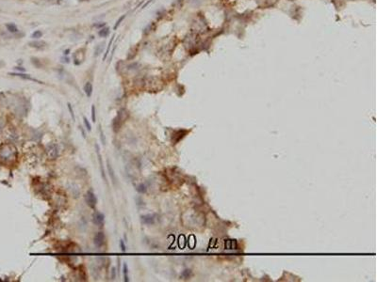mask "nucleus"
I'll return each instance as SVG.
<instances>
[{"label": "nucleus", "instance_id": "4468645a", "mask_svg": "<svg viewBox=\"0 0 377 282\" xmlns=\"http://www.w3.org/2000/svg\"><path fill=\"white\" fill-rule=\"evenodd\" d=\"M98 35L101 38H107L109 35V27H102L98 31Z\"/></svg>", "mask_w": 377, "mask_h": 282}, {"label": "nucleus", "instance_id": "ddd939ff", "mask_svg": "<svg viewBox=\"0 0 377 282\" xmlns=\"http://www.w3.org/2000/svg\"><path fill=\"white\" fill-rule=\"evenodd\" d=\"M108 170H109V172L110 179H111V181H112V182H113V184H116V176H115L114 170H113V168H112V167H111V165L109 164V161H108Z\"/></svg>", "mask_w": 377, "mask_h": 282}, {"label": "nucleus", "instance_id": "2f4dec72", "mask_svg": "<svg viewBox=\"0 0 377 282\" xmlns=\"http://www.w3.org/2000/svg\"><path fill=\"white\" fill-rule=\"evenodd\" d=\"M69 52H70V50H69V49H67V50H66V51H64V55H68V54H69Z\"/></svg>", "mask_w": 377, "mask_h": 282}, {"label": "nucleus", "instance_id": "2eb2a0df", "mask_svg": "<svg viewBox=\"0 0 377 282\" xmlns=\"http://www.w3.org/2000/svg\"><path fill=\"white\" fill-rule=\"evenodd\" d=\"M114 39H115V35H112L111 39H110V41H109V45H108V47H107V50H106V52H105V55H104V57H103V61H104V60H106V59H107V58H108V56H109V49H110V47H111L112 43H113V42H114Z\"/></svg>", "mask_w": 377, "mask_h": 282}, {"label": "nucleus", "instance_id": "bb28decb", "mask_svg": "<svg viewBox=\"0 0 377 282\" xmlns=\"http://www.w3.org/2000/svg\"><path fill=\"white\" fill-rule=\"evenodd\" d=\"M105 25H106V24H105V23H101V24H95V25H94V26H95V27H101V28H102V27H104V26H105Z\"/></svg>", "mask_w": 377, "mask_h": 282}, {"label": "nucleus", "instance_id": "412c9836", "mask_svg": "<svg viewBox=\"0 0 377 282\" xmlns=\"http://www.w3.org/2000/svg\"><path fill=\"white\" fill-rule=\"evenodd\" d=\"M123 271H124V278H125V281H128L129 278H128V267H127V264L124 263V267H123Z\"/></svg>", "mask_w": 377, "mask_h": 282}, {"label": "nucleus", "instance_id": "6ab92c4d", "mask_svg": "<svg viewBox=\"0 0 377 282\" xmlns=\"http://www.w3.org/2000/svg\"><path fill=\"white\" fill-rule=\"evenodd\" d=\"M42 37H43V32L41 30H35L31 34V38L34 39V40H39V39Z\"/></svg>", "mask_w": 377, "mask_h": 282}, {"label": "nucleus", "instance_id": "f03ea898", "mask_svg": "<svg viewBox=\"0 0 377 282\" xmlns=\"http://www.w3.org/2000/svg\"><path fill=\"white\" fill-rule=\"evenodd\" d=\"M127 117H128V113H127L126 110L121 109L112 121V127H113L114 132H118L120 130V128L122 127V125L124 124Z\"/></svg>", "mask_w": 377, "mask_h": 282}, {"label": "nucleus", "instance_id": "f8f14e48", "mask_svg": "<svg viewBox=\"0 0 377 282\" xmlns=\"http://www.w3.org/2000/svg\"><path fill=\"white\" fill-rule=\"evenodd\" d=\"M83 90H84V92H85V94H86V96H87L88 98H90V97L92 96V90H93V87H92V83H91V82H87L86 84H85V86H84V88H83Z\"/></svg>", "mask_w": 377, "mask_h": 282}, {"label": "nucleus", "instance_id": "a211bd4d", "mask_svg": "<svg viewBox=\"0 0 377 282\" xmlns=\"http://www.w3.org/2000/svg\"><path fill=\"white\" fill-rule=\"evenodd\" d=\"M136 190H137L139 193H141V194H143V193H145V192L147 191V188H146L145 184H139V185H137V186H136Z\"/></svg>", "mask_w": 377, "mask_h": 282}, {"label": "nucleus", "instance_id": "a878e982", "mask_svg": "<svg viewBox=\"0 0 377 282\" xmlns=\"http://www.w3.org/2000/svg\"><path fill=\"white\" fill-rule=\"evenodd\" d=\"M120 246H121V248H122V251H125L126 250V248H125V244H124V241H120Z\"/></svg>", "mask_w": 377, "mask_h": 282}, {"label": "nucleus", "instance_id": "aec40b11", "mask_svg": "<svg viewBox=\"0 0 377 282\" xmlns=\"http://www.w3.org/2000/svg\"><path fill=\"white\" fill-rule=\"evenodd\" d=\"M125 17H126V14H124V15L120 16L119 19H118L117 21H116V23H115V25H114V26H113V29H114V30H116V29L118 28V26L121 25L122 22H123V21L125 20Z\"/></svg>", "mask_w": 377, "mask_h": 282}, {"label": "nucleus", "instance_id": "423d86ee", "mask_svg": "<svg viewBox=\"0 0 377 282\" xmlns=\"http://www.w3.org/2000/svg\"><path fill=\"white\" fill-rule=\"evenodd\" d=\"M92 221L95 225H97L99 227H102L104 225L105 215L100 212H94L93 214H92Z\"/></svg>", "mask_w": 377, "mask_h": 282}, {"label": "nucleus", "instance_id": "c756f323", "mask_svg": "<svg viewBox=\"0 0 377 282\" xmlns=\"http://www.w3.org/2000/svg\"><path fill=\"white\" fill-rule=\"evenodd\" d=\"M151 2H152V0H150V1H148V2H146V3H145V4H144V5H143V6H142V9H144V8H145V7L147 6V5H148L149 3H151Z\"/></svg>", "mask_w": 377, "mask_h": 282}, {"label": "nucleus", "instance_id": "7c9ffc66", "mask_svg": "<svg viewBox=\"0 0 377 282\" xmlns=\"http://www.w3.org/2000/svg\"><path fill=\"white\" fill-rule=\"evenodd\" d=\"M15 69H17L18 71H26L24 68H22V67H16Z\"/></svg>", "mask_w": 377, "mask_h": 282}, {"label": "nucleus", "instance_id": "9b49d317", "mask_svg": "<svg viewBox=\"0 0 377 282\" xmlns=\"http://www.w3.org/2000/svg\"><path fill=\"white\" fill-rule=\"evenodd\" d=\"M29 46L30 47H33V48H36V49H43L44 47L46 46V43L44 42H42V41L35 40V41L29 42Z\"/></svg>", "mask_w": 377, "mask_h": 282}, {"label": "nucleus", "instance_id": "f257e3e1", "mask_svg": "<svg viewBox=\"0 0 377 282\" xmlns=\"http://www.w3.org/2000/svg\"><path fill=\"white\" fill-rule=\"evenodd\" d=\"M17 159V150L12 144L0 146V161L4 164H12Z\"/></svg>", "mask_w": 377, "mask_h": 282}, {"label": "nucleus", "instance_id": "20e7f679", "mask_svg": "<svg viewBox=\"0 0 377 282\" xmlns=\"http://www.w3.org/2000/svg\"><path fill=\"white\" fill-rule=\"evenodd\" d=\"M85 201L88 204L89 207H91L92 209L95 208L96 203H97V198L95 194H94L92 191H88L85 195Z\"/></svg>", "mask_w": 377, "mask_h": 282}, {"label": "nucleus", "instance_id": "b1692460", "mask_svg": "<svg viewBox=\"0 0 377 282\" xmlns=\"http://www.w3.org/2000/svg\"><path fill=\"white\" fill-rule=\"evenodd\" d=\"M92 120L93 122L96 121V116H95V107L94 106H92Z\"/></svg>", "mask_w": 377, "mask_h": 282}, {"label": "nucleus", "instance_id": "393cba45", "mask_svg": "<svg viewBox=\"0 0 377 282\" xmlns=\"http://www.w3.org/2000/svg\"><path fill=\"white\" fill-rule=\"evenodd\" d=\"M100 136H101L102 143L105 145V144H106V137H105V135H104V133H103V131H102V130H100Z\"/></svg>", "mask_w": 377, "mask_h": 282}, {"label": "nucleus", "instance_id": "c85d7f7f", "mask_svg": "<svg viewBox=\"0 0 377 282\" xmlns=\"http://www.w3.org/2000/svg\"><path fill=\"white\" fill-rule=\"evenodd\" d=\"M111 272H112V275H111V278H112V279H114V278H115V274H116V271H115V268H114V267L112 268Z\"/></svg>", "mask_w": 377, "mask_h": 282}, {"label": "nucleus", "instance_id": "5701e85b", "mask_svg": "<svg viewBox=\"0 0 377 282\" xmlns=\"http://www.w3.org/2000/svg\"><path fill=\"white\" fill-rule=\"evenodd\" d=\"M67 106H68V109H69V112H70V115H71V117L73 118V121H76V117H75V113H74V110H73V108H72V106H71V103H67Z\"/></svg>", "mask_w": 377, "mask_h": 282}, {"label": "nucleus", "instance_id": "f3484780", "mask_svg": "<svg viewBox=\"0 0 377 282\" xmlns=\"http://www.w3.org/2000/svg\"><path fill=\"white\" fill-rule=\"evenodd\" d=\"M103 47H104V44L103 43H100V44H98L97 46H95V50H94V56H95V57L99 56V55H100L103 52Z\"/></svg>", "mask_w": 377, "mask_h": 282}, {"label": "nucleus", "instance_id": "39448f33", "mask_svg": "<svg viewBox=\"0 0 377 282\" xmlns=\"http://www.w3.org/2000/svg\"><path fill=\"white\" fill-rule=\"evenodd\" d=\"M85 58V53H84V49H78L76 50L74 55H73V59H74V63L76 65H80L83 60Z\"/></svg>", "mask_w": 377, "mask_h": 282}, {"label": "nucleus", "instance_id": "4be33fe9", "mask_svg": "<svg viewBox=\"0 0 377 282\" xmlns=\"http://www.w3.org/2000/svg\"><path fill=\"white\" fill-rule=\"evenodd\" d=\"M83 121H84V124H85V126H86V129H87L89 132H91V131H92V125H91V123H90V121L88 120V119H87L86 117H83Z\"/></svg>", "mask_w": 377, "mask_h": 282}, {"label": "nucleus", "instance_id": "0eeeda50", "mask_svg": "<svg viewBox=\"0 0 377 282\" xmlns=\"http://www.w3.org/2000/svg\"><path fill=\"white\" fill-rule=\"evenodd\" d=\"M93 242H94V245H95L97 247H101L104 245V243H105V234H104V232L103 231L97 232V233L95 234V236H94Z\"/></svg>", "mask_w": 377, "mask_h": 282}, {"label": "nucleus", "instance_id": "9d476101", "mask_svg": "<svg viewBox=\"0 0 377 282\" xmlns=\"http://www.w3.org/2000/svg\"><path fill=\"white\" fill-rule=\"evenodd\" d=\"M10 75H14V76H19V77H21V78H23V79H27V80H30V81L38 82L39 84H43V82H42V81H40V80H38V79H35V78H32V77H31L29 74H21V73H19V74L10 73Z\"/></svg>", "mask_w": 377, "mask_h": 282}, {"label": "nucleus", "instance_id": "6e6552de", "mask_svg": "<svg viewBox=\"0 0 377 282\" xmlns=\"http://www.w3.org/2000/svg\"><path fill=\"white\" fill-rule=\"evenodd\" d=\"M95 149H96V153H97V156H98V161H99V164H100V170H101V175H102V178L104 179L105 182H106V184H108V181H107V176H106V173H105V170H104V168H103V163H102V158H101L100 149H99V146H98V144H95Z\"/></svg>", "mask_w": 377, "mask_h": 282}, {"label": "nucleus", "instance_id": "cd10ccee", "mask_svg": "<svg viewBox=\"0 0 377 282\" xmlns=\"http://www.w3.org/2000/svg\"><path fill=\"white\" fill-rule=\"evenodd\" d=\"M79 129H80V131H81V133H82L83 137H86V134H85V131L83 130V127H82V126H79Z\"/></svg>", "mask_w": 377, "mask_h": 282}, {"label": "nucleus", "instance_id": "473e14b6", "mask_svg": "<svg viewBox=\"0 0 377 282\" xmlns=\"http://www.w3.org/2000/svg\"><path fill=\"white\" fill-rule=\"evenodd\" d=\"M2 96H3V94H2V92H0V100H1V98H2Z\"/></svg>", "mask_w": 377, "mask_h": 282}, {"label": "nucleus", "instance_id": "7ed1b4c3", "mask_svg": "<svg viewBox=\"0 0 377 282\" xmlns=\"http://www.w3.org/2000/svg\"><path fill=\"white\" fill-rule=\"evenodd\" d=\"M45 151H46V154H47L49 159L54 160L59 156V148L56 144H53V143L48 144L46 149H45Z\"/></svg>", "mask_w": 377, "mask_h": 282}, {"label": "nucleus", "instance_id": "dca6fc26", "mask_svg": "<svg viewBox=\"0 0 377 282\" xmlns=\"http://www.w3.org/2000/svg\"><path fill=\"white\" fill-rule=\"evenodd\" d=\"M6 27H7V30L9 32H10V33H17L19 31L18 30V27L16 26L14 24H12V23L6 24Z\"/></svg>", "mask_w": 377, "mask_h": 282}, {"label": "nucleus", "instance_id": "1a4fd4ad", "mask_svg": "<svg viewBox=\"0 0 377 282\" xmlns=\"http://www.w3.org/2000/svg\"><path fill=\"white\" fill-rule=\"evenodd\" d=\"M141 222L144 225H152L155 223V218L152 214H142L141 215Z\"/></svg>", "mask_w": 377, "mask_h": 282}]
</instances>
